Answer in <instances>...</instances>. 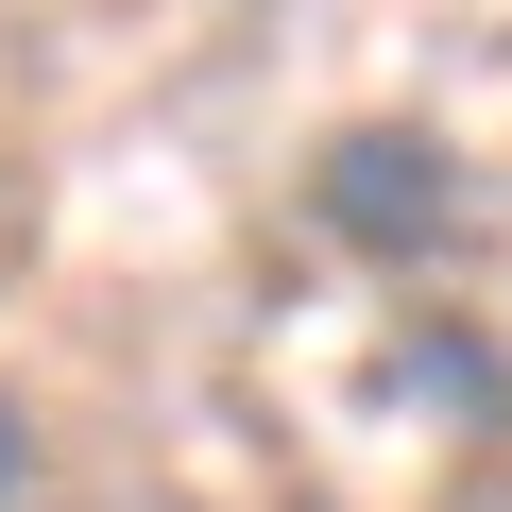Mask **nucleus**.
Masks as SVG:
<instances>
[{"label": "nucleus", "instance_id": "1", "mask_svg": "<svg viewBox=\"0 0 512 512\" xmlns=\"http://www.w3.org/2000/svg\"><path fill=\"white\" fill-rule=\"evenodd\" d=\"M308 222L342 256H376V274H444V256L478 239V171L427 137V120H342L308 154Z\"/></svg>", "mask_w": 512, "mask_h": 512}, {"label": "nucleus", "instance_id": "2", "mask_svg": "<svg viewBox=\"0 0 512 512\" xmlns=\"http://www.w3.org/2000/svg\"><path fill=\"white\" fill-rule=\"evenodd\" d=\"M393 393H427V410H461V427H512V376H495L478 325H410V342H393Z\"/></svg>", "mask_w": 512, "mask_h": 512}, {"label": "nucleus", "instance_id": "3", "mask_svg": "<svg viewBox=\"0 0 512 512\" xmlns=\"http://www.w3.org/2000/svg\"><path fill=\"white\" fill-rule=\"evenodd\" d=\"M18 495H35V410L0 393V512H18Z\"/></svg>", "mask_w": 512, "mask_h": 512}]
</instances>
